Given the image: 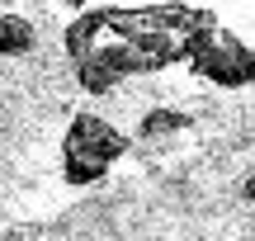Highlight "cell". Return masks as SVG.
<instances>
[{
    "label": "cell",
    "instance_id": "5",
    "mask_svg": "<svg viewBox=\"0 0 255 241\" xmlns=\"http://www.w3.org/2000/svg\"><path fill=\"white\" fill-rule=\"evenodd\" d=\"M189 128V114H180V109H151L142 123H137V142H165V137H175V132H184Z\"/></svg>",
    "mask_w": 255,
    "mask_h": 241
},
{
    "label": "cell",
    "instance_id": "1",
    "mask_svg": "<svg viewBox=\"0 0 255 241\" xmlns=\"http://www.w3.org/2000/svg\"><path fill=\"white\" fill-rule=\"evenodd\" d=\"M213 9L142 5V9H81L66 24L62 47L85 95H109L132 76H156L189 57V38L213 24Z\"/></svg>",
    "mask_w": 255,
    "mask_h": 241
},
{
    "label": "cell",
    "instance_id": "6",
    "mask_svg": "<svg viewBox=\"0 0 255 241\" xmlns=\"http://www.w3.org/2000/svg\"><path fill=\"white\" fill-rule=\"evenodd\" d=\"M241 199H246V204H255V175L246 180V185H241Z\"/></svg>",
    "mask_w": 255,
    "mask_h": 241
},
{
    "label": "cell",
    "instance_id": "2",
    "mask_svg": "<svg viewBox=\"0 0 255 241\" xmlns=\"http://www.w3.org/2000/svg\"><path fill=\"white\" fill-rule=\"evenodd\" d=\"M128 147H132V142H128L104 114H95V109L71 114V123H66V132H62V180L71 189L95 185V180H104L128 156Z\"/></svg>",
    "mask_w": 255,
    "mask_h": 241
},
{
    "label": "cell",
    "instance_id": "4",
    "mask_svg": "<svg viewBox=\"0 0 255 241\" xmlns=\"http://www.w3.org/2000/svg\"><path fill=\"white\" fill-rule=\"evenodd\" d=\"M33 43H38L33 19L5 9V14H0V57H24V52H33Z\"/></svg>",
    "mask_w": 255,
    "mask_h": 241
},
{
    "label": "cell",
    "instance_id": "3",
    "mask_svg": "<svg viewBox=\"0 0 255 241\" xmlns=\"http://www.w3.org/2000/svg\"><path fill=\"white\" fill-rule=\"evenodd\" d=\"M199 81L218 85V90H246L255 85V47L246 38H237L232 28H222V19H213L208 28L189 38V57H184Z\"/></svg>",
    "mask_w": 255,
    "mask_h": 241
}]
</instances>
